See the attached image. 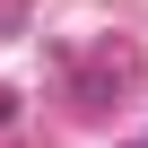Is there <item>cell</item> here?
Masks as SVG:
<instances>
[{
	"mask_svg": "<svg viewBox=\"0 0 148 148\" xmlns=\"http://www.w3.org/2000/svg\"><path fill=\"white\" fill-rule=\"evenodd\" d=\"M139 148H148V139H139Z\"/></svg>",
	"mask_w": 148,
	"mask_h": 148,
	"instance_id": "cell-1",
	"label": "cell"
}]
</instances>
